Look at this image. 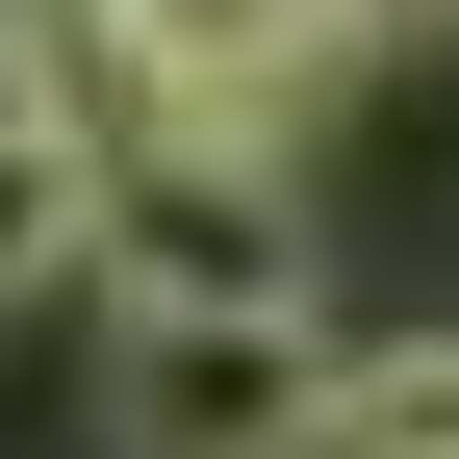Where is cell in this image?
Listing matches in <instances>:
<instances>
[{
  "instance_id": "cell-1",
  "label": "cell",
  "mask_w": 459,
  "mask_h": 459,
  "mask_svg": "<svg viewBox=\"0 0 459 459\" xmlns=\"http://www.w3.org/2000/svg\"><path fill=\"white\" fill-rule=\"evenodd\" d=\"M77 281L102 307H307V179H281L255 128H102Z\"/></svg>"
},
{
  "instance_id": "cell-2",
  "label": "cell",
  "mask_w": 459,
  "mask_h": 459,
  "mask_svg": "<svg viewBox=\"0 0 459 459\" xmlns=\"http://www.w3.org/2000/svg\"><path fill=\"white\" fill-rule=\"evenodd\" d=\"M51 51H77L102 128H255V153H307V102L358 77V0H51Z\"/></svg>"
},
{
  "instance_id": "cell-3",
  "label": "cell",
  "mask_w": 459,
  "mask_h": 459,
  "mask_svg": "<svg viewBox=\"0 0 459 459\" xmlns=\"http://www.w3.org/2000/svg\"><path fill=\"white\" fill-rule=\"evenodd\" d=\"M102 459H332V307H102Z\"/></svg>"
},
{
  "instance_id": "cell-4",
  "label": "cell",
  "mask_w": 459,
  "mask_h": 459,
  "mask_svg": "<svg viewBox=\"0 0 459 459\" xmlns=\"http://www.w3.org/2000/svg\"><path fill=\"white\" fill-rule=\"evenodd\" d=\"M77 204H102V102L51 51V0H0V307L77 281Z\"/></svg>"
},
{
  "instance_id": "cell-5",
  "label": "cell",
  "mask_w": 459,
  "mask_h": 459,
  "mask_svg": "<svg viewBox=\"0 0 459 459\" xmlns=\"http://www.w3.org/2000/svg\"><path fill=\"white\" fill-rule=\"evenodd\" d=\"M332 459H459V332H383V358H332Z\"/></svg>"
}]
</instances>
